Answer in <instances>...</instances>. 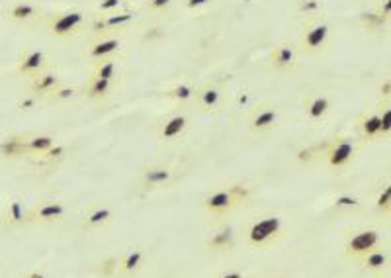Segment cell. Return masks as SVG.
Returning <instances> with one entry per match:
<instances>
[{"instance_id":"cell-26","label":"cell","mask_w":391,"mask_h":278,"mask_svg":"<svg viewBox=\"0 0 391 278\" xmlns=\"http://www.w3.org/2000/svg\"><path fill=\"white\" fill-rule=\"evenodd\" d=\"M360 132H362V137L368 139V141H374V139L382 137V114H380V110L370 112V114L362 116V119H360Z\"/></svg>"},{"instance_id":"cell-4","label":"cell","mask_w":391,"mask_h":278,"mask_svg":"<svg viewBox=\"0 0 391 278\" xmlns=\"http://www.w3.org/2000/svg\"><path fill=\"white\" fill-rule=\"evenodd\" d=\"M88 26V16L85 10L80 9H67L61 12H53L49 14L45 20L47 32L53 38H73Z\"/></svg>"},{"instance_id":"cell-11","label":"cell","mask_w":391,"mask_h":278,"mask_svg":"<svg viewBox=\"0 0 391 278\" xmlns=\"http://www.w3.org/2000/svg\"><path fill=\"white\" fill-rule=\"evenodd\" d=\"M122 51V40L117 36H94L90 46L86 49V57L90 63H98L104 59H112Z\"/></svg>"},{"instance_id":"cell-2","label":"cell","mask_w":391,"mask_h":278,"mask_svg":"<svg viewBox=\"0 0 391 278\" xmlns=\"http://www.w3.org/2000/svg\"><path fill=\"white\" fill-rule=\"evenodd\" d=\"M252 198V188L247 183H231L221 188L208 192L202 198V206L215 218H225L233 214L237 208L247 204Z\"/></svg>"},{"instance_id":"cell-22","label":"cell","mask_w":391,"mask_h":278,"mask_svg":"<svg viewBox=\"0 0 391 278\" xmlns=\"http://www.w3.org/2000/svg\"><path fill=\"white\" fill-rule=\"evenodd\" d=\"M331 108H333V104H331L327 95L307 96V100L304 102V118H307L309 122H323L328 116Z\"/></svg>"},{"instance_id":"cell-40","label":"cell","mask_w":391,"mask_h":278,"mask_svg":"<svg viewBox=\"0 0 391 278\" xmlns=\"http://www.w3.org/2000/svg\"><path fill=\"white\" fill-rule=\"evenodd\" d=\"M39 100H41V98H39V96L31 95V92H30V96H26V98H23V100H20V102H18V110H22V112L33 110V108H36V106H38V102H39Z\"/></svg>"},{"instance_id":"cell-23","label":"cell","mask_w":391,"mask_h":278,"mask_svg":"<svg viewBox=\"0 0 391 278\" xmlns=\"http://www.w3.org/2000/svg\"><path fill=\"white\" fill-rule=\"evenodd\" d=\"M39 14H41L39 6L31 4V2H14L6 9V18L12 24L18 26L30 24L33 20H38Z\"/></svg>"},{"instance_id":"cell-25","label":"cell","mask_w":391,"mask_h":278,"mask_svg":"<svg viewBox=\"0 0 391 278\" xmlns=\"http://www.w3.org/2000/svg\"><path fill=\"white\" fill-rule=\"evenodd\" d=\"M117 82L116 80H106V79H96V77H90L85 87V96L90 98V100H106L109 96L114 95Z\"/></svg>"},{"instance_id":"cell-32","label":"cell","mask_w":391,"mask_h":278,"mask_svg":"<svg viewBox=\"0 0 391 278\" xmlns=\"http://www.w3.org/2000/svg\"><path fill=\"white\" fill-rule=\"evenodd\" d=\"M65 157H67V147H65V145H53L49 151H45L43 155H39V161H41L43 165H57V163H61Z\"/></svg>"},{"instance_id":"cell-17","label":"cell","mask_w":391,"mask_h":278,"mask_svg":"<svg viewBox=\"0 0 391 278\" xmlns=\"http://www.w3.org/2000/svg\"><path fill=\"white\" fill-rule=\"evenodd\" d=\"M47 69H49V61H47L45 51H41V49H28L18 61V73L28 77L30 80Z\"/></svg>"},{"instance_id":"cell-3","label":"cell","mask_w":391,"mask_h":278,"mask_svg":"<svg viewBox=\"0 0 391 278\" xmlns=\"http://www.w3.org/2000/svg\"><path fill=\"white\" fill-rule=\"evenodd\" d=\"M331 43V26L321 16L307 18L301 26V33L297 40V49L307 55L325 53Z\"/></svg>"},{"instance_id":"cell-14","label":"cell","mask_w":391,"mask_h":278,"mask_svg":"<svg viewBox=\"0 0 391 278\" xmlns=\"http://www.w3.org/2000/svg\"><path fill=\"white\" fill-rule=\"evenodd\" d=\"M194 106L208 114L219 112L223 106V90L213 82H205L202 87L196 88Z\"/></svg>"},{"instance_id":"cell-43","label":"cell","mask_w":391,"mask_h":278,"mask_svg":"<svg viewBox=\"0 0 391 278\" xmlns=\"http://www.w3.org/2000/svg\"><path fill=\"white\" fill-rule=\"evenodd\" d=\"M375 12H377L380 16L385 18V20H390L391 18V0H382V2L377 4Z\"/></svg>"},{"instance_id":"cell-9","label":"cell","mask_w":391,"mask_h":278,"mask_svg":"<svg viewBox=\"0 0 391 278\" xmlns=\"http://www.w3.org/2000/svg\"><path fill=\"white\" fill-rule=\"evenodd\" d=\"M69 208L61 200H39L30 208V223L51 225L67 218Z\"/></svg>"},{"instance_id":"cell-44","label":"cell","mask_w":391,"mask_h":278,"mask_svg":"<svg viewBox=\"0 0 391 278\" xmlns=\"http://www.w3.org/2000/svg\"><path fill=\"white\" fill-rule=\"evenodd\" d=\"M377 90H380V96H382L383 100H391V79L383 80Z\"/></svg>"},{"instance_id":"cell-13","label":"cell","mask_w":391,"mask_h":278,"mask_svg":"<svg viewBox=\"0 0 391 278\" xmlns=\"http://www.w3.org/2000/svg\"><path fill=\"white\" fill-rule=\"evenodd\" d=\"M358 267L368 274H372L375 278L387 277V272L391 270V255L387 253V249H375L372 253H368L366 257L358 259Z\"/></svg>"},{"instance_id":"cell-48","label":"cell","mask_w":391,"mask_h":278,"mask_svg":"<svg viewBox=\"0 0 391 278\" xmlns=\"http://www.w3.org/2000/svg\"><path fill=\"white\" fill-rule=\"evenodd\" d=\"M382 278H391V277H382Z\"/></svg>"},{"instance_id":"cell-36","label":"cell","mask_w":391,"mask_h":278,"mask_svg":"<svg viewBox=\"0 0 391 278\" xmlns=\"http://www.w3.org/2000/svg\"><path fill=\"white\" fill-rule=\"evenodd\" d=\"M375 206L380 208L382 212L391 214V183L385 184V186L382 188V192L377 194V198H375Z\"/></svg>"},{"instance_id":"cell-42","label":"cell","mask_w":391,"mask_h":278,"mask_svg":"<svg viewBox=\"0 0 391 278\" xmlns=\"http://www.w3.org/2000/svg\"><path fill=\"white\" fill-rule=\"evenodd\" d=\"M235 106H237V108H252V106H250V95L247 90H242V92L237 95V98H235Z\"/></svg>"},{"instance_id":"cell-21","label":"cell","mask_w":391,"mask_h":278,"mask_svg":"<svg viewBox=\"0 0 391 278\" xmlns=\"http://www.w3.org/2000/svg\"><path fill=\"white\" fill-rule=\"evenodd\" d=\"M61 85L63 79L59 77V73L47 69V71L39 73L38 77H33V79L30 80V92L31 95L39 96L41 100H45V96L51 95L55 88L61 87Z\"/></svg>"},{"instance_id":"cell-6","label":"cell","mask_w":391,"mask_h":278,"mask_svg":"<svg viewBox=\"0 0 391 278\" xmlns=\"http://www.w3.org/2000/svg\"><path fill=\"white\" fill-rule=\"evenodd\" d=\"M358 139L356 137H350V135H341V137H335L331 144L325 147V159H327V165L331 169H341L350 167L356 155H358Z\"/></svg>"},{"instance_id":"cell-35","label":"cell","mask_w":391,"mask_h":278,"mask_svg":"<svg viewBox=\"0 0 391 278\" xmlns=\"http://www.w3.org/2000/svg\"><path fill=\"white\" fill-rule=\"evenodd\" d=\"M382 137H390L391 135V100H383L382 108Z\"/></svg>"},{"instance_id":"cell-41","label":"cell","mask_w":391,"mask_h":278,"mask_svg":"<svg viewBox=\"0 0 391 278\" xmlns=\"http://www.w3.org/2000/svg\"><path fill=\"white\" fill-rule=\"evenodd\" d=\"M211 2H213V0H184V6H186V10H190V12H194V10L210 6Z\"/></svg>"},{"instance_id":"cell-8","label":"cell","mask_w":391,"mask_h":278,"mask_svg":"<svg viewBox=\"0 0 391 278\" xmlns=\"http://www.w3.org/2000/svg\"><path fill=\"white\" fill-rule=\"evenodd\" d=\"M137 18V12L132 9H124L114 14H104V16H96L94 14L90 30L94 36H114L116 32H122L127 26H132Z\"/></svg>"},{"instance_id":"cell-34","label":"cell","mask_w":391,"mask_h":278,"mask_svg":"<svg viewBox=\"0 0 391 278\" xmlns=\"http://www.w3.org/2000/svg\"><path fill=\"white\" fill-rule=\"evenodd\" d=\"M362 202L358 196H352V194H336L333 198V208L335 210H356Z\"/></svg>"},{"instance_id":"cell-30","label":"cell","mask_w":391,"mask_h":278,"mask_svg":"<svg viewBox=\"0 0 391 278\" xmlns=\"http://www.w3.org/2000/svg\"><path fill=\"white\" fill-rule=\"evenodd\" d=\"M78 96V88L70 87V85H65L63 82L61 87H57L49 96H45V102L49 104H63V102H70L75 100Z\"/></svg>"},{"instance_id":"cell-27","label":"cell","mask_w":391,"mask_h":278,"mask_svg":"<svg viewBox=\"0 0 391 278\" xmlns=\"http://www.w3.org/2000/svg\"><path fill=\"white\" fill-rule=\"evenodd\" d=\"M196 88L192 82H178V85H174L166 90V96H168V100L174 102L176 106H184V104H194L196 98Z\"/></svg>"},{"instance_id":"cell-10","label":"cell","mask_w":391,"mask_h":278,"mask_svg":"<svg viewBox=\"0 0 391 278\" xmlns=\"http://www.w3.org/2000/svg\"><path fill=\"white\" fill-rule=\"evenodd\" d=\"M188 126H190V118H188L186 112H172L166 118H163L159 122V126L155 129V135L159 141L163 144H171V141H176L182 135L188 132Z\"/></svg>"},{"instance_id":"cell-20","label":"cell","mask_w":391,"mask_h":278,"mask_svg":"<svg viewBox=\"0 0 391 278\" xmlns=\"http://www.w3.org/2000/svg\"><path fill=\"white\" fill-rule=\"evenodd\" d=\"M114 220V212L108 206H98L90 210L85 218L80 220V230L88 231V233H96V231H104Z\"/></svg>"},{"instance_id":"cell-1","label":"cell","mask_w":391,"mask_h":278,"mask_svg":"<svg viewBox=\"0 0 391 278\" xmlns=\"http://www.w3.org/2000/svg\"><path fill=\"white\" fill-rule=\"evenodd\" d=\"M289 231L286 228V222L280 215L276 214H262L257 215L255 220L247 223V228L242 230V239L245 245L257 251H268L278 247L288 237Z\"/></svg>"},{"instance_id":"cell-16","label":"cell","mask_w":391,"mask_h":278,"mask_svg":"<svg viewBox=\"0 0 391 278\" xmlns=\"http://www.w3.org/2000/svg\"><path fill=\"white\" fill-rule=\"evenodd\" d=\"M270 65L276 71H294L297 67V46L291 41H280L270 53Z\"/></svg>"},{"instance_id":"cell-15","label":"cell","mask_w":391,"mask_h":278,"mask_svg":"<svg viewBox=\"0 0 391 278\" xmlns=\"http://www.w3.org/2000/svg\"><path fill=\"white\" fill-rule=\"evenodd\" d=\"M30 223V208H26L23 200L10 198L2 210V225L10 230H20Z\"/></svg>"},{"instance_id":"cell-18","label":"cell","mask_w":391,"mask_h":278,"mask_svg":"<svg viewBox=\"0 0 391 278\" xmlns=\"http://www.w3.org/2000/svg\"><path fill=\"white\" fill-rule=\"evenodd\" d=\"M205 247L211 253H229L235 247V228L231 223H221L219 228L210 231L205 237Z\"/></svg>"},{"instance_id":"cell-5","label":"cell","mask_w":391,"mask_h":278,"mask_svg":"<svg viewBox=\"0 0 391 278\" xmlns=\"http://www.w3.org/2000/svg\"><path fill=\"white\" fill-rule=\"evenodd\" d=\"M385 247V237L377 230L372 228H362V230H350L344 235V255L348 259L358 261L362 257H366L368 253H372L375 249Z\"/></svg>"},{"instance_id":"cell-19","label":"cell","mask_w":391,"mask_h":278,"mask_svg":"<svg viewBox=\"0 0 391 278\" xmlns=\"http://www.w3.org/2000/svg\"><path fill=\"white\" fill-rule=\"evenodd\" d=\"M145 259L147 255L139 247H132L127 249L122 257H119V264H117V277H135L139 274L143 267H145Z\"/></svg>"},{"instance_id":"cell-29","label":"cell","mask_w":391,"mask_h":278,"mask_svg":"<svg viewBox=\"0 0 391 278\" xmlns=\"http://www.w3.org/2000/svg\"><path fill=\"white\" fill-rule=\"evenodd\" d=\"M53 145H57L53 135H49V134L28 135V155L39 157V155H43L45 151H49Z\"/></svg>"},{"instance_id":"cell-7","label":"cell","mask_w":391,"mask_h":278,"mask_svg":"<svg viewBox=\"0 0 391 278\" xmlns=\"http://www.w3.org/2000/svg\"><path fill=\"white\" fill-rule=\"evenodd\" d=\"M282 124V108L276 104H257L247 116V126L252 134L264 135L278 129Z\"/></svg>"},{"instance_id":"cell-38","label":"cell","mask_w":391,"mask_h":278,"mask_svg":"<svg viewBox=\"0 0 391 278\" xmlns=\"http://www.w3.org/2000/svg\"><path fill=\"white\" fill-rule=\"evenodd\" d=\"M174 4V0H147V9L155 14H164L168 12Z\"/></svg>"},{"instance_id":"cell-47","label":"cell","mask_w":391,"mask_h":278,"mask_svg":"<svg viewBox=\"0 0 391 278\" xmlns=\"http://www.w3.org/2000/svg\"><path fill=\"white\" fill-rule=\"evenodd\" d=\"M22 278H51V277H47V274H43V272H30V274H26V277Z\"/></svg>"},{"instance_id":"cell-24","label":"cell","mask_w":391,"mask_h":278,"mask_svg":"<svg viewBox=\"0 0 391 278\" xmlns=\"http://www.w3.org/2000/svg\"><path fill=\"white\" fill-rule=\"evenodd\" d=\"M0 155L4 159H22L28 155V135H10L0 144Z\"/></svg>"},{"instance_id":"cell-45","label":"cell","mask_w":391,"mask_h":278,"mask_svg":"<svg viewBox=\"0 0 391 278\" xmlns=\"http://www.w3.org/2000/svg\"><path fill=\"white\" fill-rule=\"evenodd\" d=\"M215 278H247L242 274L241 270H223L221 274H218Z\"/></svg>"},{"instance_id":"cell-28","label":"cell","mask_w":391,"mask_h":278,"mask_svg":"<svg viewBox=\"0 0 391 278\" xmlns=\"http://www.w3.org/2000/svg\"><path fill=\"white\" fill-rule=\"evenodd\" d=\"M96 79H106V80H116L119 79V59L112 57V59H104L98 63H92V75Z\"/></svg>"},{"instance_id":"cell-37","label":"cell","mask_w":391,"mask_h":278,"mask_svg":"<svg viewBox=\"0 0 391 278\" xmlns=\"http://www.w3.org/2000/svg\"><path fill=\"white\" fill-rule=\"evenodd\" d=\"M117 264H119V257H109V259H106L100 267L102 277H117Z\"/></svg>"},{"instance_id":"cell-39","label":"cell","mask_w":391,"mask_h":278,"mask_svg":"<svg viewBox=\"0 0 391 278\" xmlns=\"http://www.w3.org/2000/svg\"><path fill=\"white\" fill-rule=\"evenodd\" d=\"M364 20H366V28L368 30H377V28H382L387 20L383 16H380L377 12H370V14H364Z\"/></svg>"},{"instance_id":"cell-31","label":"cell","mask_w":391,"mask_h":278,"mask_svg":"<svg viewBox=\"0 0 391 278\" xmlns=\"http://www.w3.org/2000/svg\"><path fill=\"white\" fill-rule=\"evenodd\" d=\"M124 9H127L125 0H98L94 14L96 16H104V14H114V12H119V10Z\"/></svg>"},{"instance_id":"cell-46","label":"cell","mask_w":391,"mask_h":278,"mask_svg":"<svg viewBox=\"0 0 391 278\" xmlns=\"http://www.w3.org/2000/svg\"><path fill=\"white\" fill-rule=\"evenodd\" d=\"M313 157H315V151H313V149H301V151L297 153V159L305 161V163H307V161H311Z\"/></svg>"},{"instance_id":"cell-12","label":"cell","mask_w":391,"mask_h":278,"mask_svg":"<svg viewBox=\"0 0 391 278\" xmlns=\"http://www.w3.org/2000/svg\"><path fill=\"white\" fill-rule=\"evenodd\" d=\"M176 181V169L171 165H151L141 169V186L143 188H163Z\"/></svg>"},{"instance_id":"cell-33","label":"cell","mask_w":391,"mask_h":278,"mask_svg":"<svg viewBox=\"0 0 391 278\" xmlns=\"http://www.w3.org/2000/svg\"><path fill=\"white\" fill-rule=\"evenodd\" d=\"M323 9L321 0H297L296 10L299 14H304L305 18H313V16H321L319 12Z\"/></svg>"}]
</instances>
